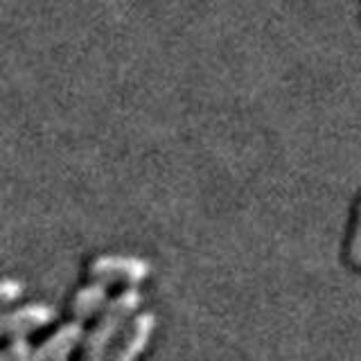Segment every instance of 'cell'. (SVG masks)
I'll use <instances>...</instances> for the list:
<instances>
[{
	"label": "cell",
	"mask_w": 361,
	"mask_h": 361,
	"mask_svg": "<svg viewBox=\"0 0 361 361\" xmlns=\"http://www.w3.org/2000/svg\"><path fill=\"white\" fill-rule=\"evenodd\" d=\"M135 302H138V293H135V291H124L111 305H106V314L102 316L99 323L95 325V330L90 332V336H88L84 361H99L102 359L109 336L116 332V325L124 319V316H127L129 310H133Z\"/></svg>",
	"instance_id": "6da1fadb"
},
{
	"label": "cell",
	"mask_w": 361,
	"mask_h": 361,
	"mask_svg": "<svg viewBox=\"0 0 361 361\" xmlns=\"http://www.w3.org/2000/svg\"><path fill=\"white\" fill-rule=\"evenodd\" d=\"M88 274L102 278V285H104V280L116 278L138 282L147 276V264L133 257H97L93 264H88Z\"/></svg>",
	"instance_id": "7a4b0ae2"
},
{
	"label": "cell",
	"mask_w": 361,
	"mask_h": 361,
	"mask_svg": "<svg viewBox=\"0 0 361 361\" xmlns=\"http://www.w3.org/2000/svg\"><path fill=\"white\" fill-rule=\"evenodd\" d=\"M154 332V316L152 314H140L131 321L127 336H124L122 345L113 353L111 361H133L142 353V348L149 341V334Z\"/></svg>",
	"instance_id": "3957f363"
},
{
	"label": "cell",
	"mask_w": 361,
	"mask_h": 361,
	"mask_svg": "<svg viewBox=\"0 0 361 361\" xmlns=\"http://www.w3.org/2000/svg\"><path fill=\"white\" fill-rule=\"evenodd\" d=\"M102 298H104V285H102V282H95V285H86V287L79 289L75 293V298L71 300L73 312L84 319V316L93 314L97 310V305L102 302Z\"/></svg>",
	"instance_id": "277c9868"
},
{
	"label": "cell",
	"mask_w": 361,
	"mask_h": 361,
	"mask_svg": "<svg viewBox=\"0 0 361 361\" xmlns=\"http://www.w3.org/2000/svg\"><path fill=\"white\" fill-rule=\"evenodd\" d=\"M345 257L355 269H361V197L355 206L353 226H350L348 242H345Z\"/></svg>",
	"instance_id": "5b68a950"
}]
</instances>
